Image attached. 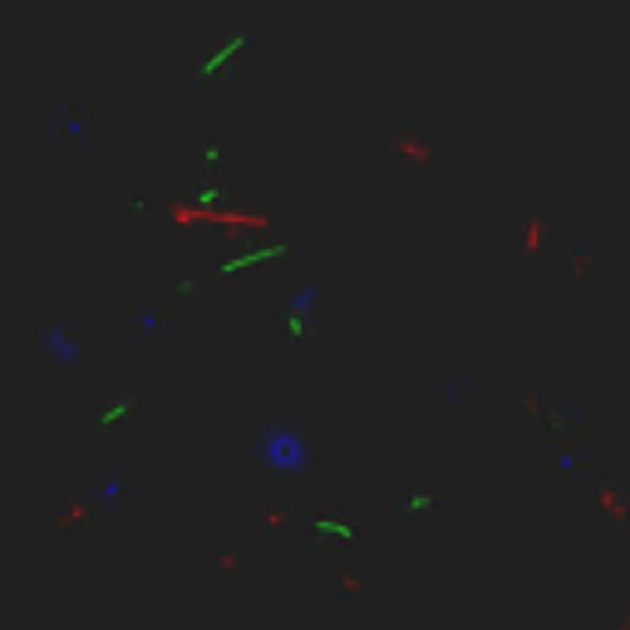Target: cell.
Returning a JSON list of instances; mask_svg holds the SVG:
<instances>
[{"mask_svg": "<svg viewBox=\"0 0 630 630\" xmlns=\"http://www.w3.org/2000/svg\"><path fill=\"white\" fill-rule=\"evenodd\" d=\"M252 453H256V463H261L266 472H276V478H295V472L311 468V439H305V429L295 419L261 423Z\"/></svg>", "mask_w": 630, "mask_h": 630, "instance_id": "1", "label": "cell"}, {"mask_svg": "<svg viewBox=\"0 0 630 630\" xmlns=\"http://www.w3.org/2000/svg\"><path fill=\"white\" fill-rule=\"evenodd\" d=\"M35 345H39L49 370H79V364H84V340H79V330L69 320H45L35 335Z\"/></svg>", "mask_w": 630, "mask_h": 630, "instance_id": "2", "label": "cell"}, {"mask_svg": "<svg viewBox=\"0 0 630 630\" xmlns=\"http://www.w3.org/2000/svg\"><path fill=\"white\" fill-rule=\"evenodd\" d=\"M320 285L315 281H305V285H295L291 295H285V315H291L295 325H305V320H315V311H320Z\"/></svg>", "mask_w": 630, "mask_h": 630, "instance_id": "3", "label": "cell"}, {"mask_svg": "<svg viewBox=\"0 0 630 630\" xmlns=\"http://www.w3.org/2000/svg\"><path fill=\"white\" fill-rule=\"evenodd\" d=\"M124 498H128V478H124V472H104V478L94 482V508H118Z\"/></svg>", "mask_w": 630, "mask_h": 630, "instance_id": "4", "label": "cell"}, {"mask_svg": "<svg viewBox=\"0 0 630 630\" xmlns=\"http://www.w3.org/2000/svg\"><path fill=\"white\" fill-rule=\"evenodd\" d=\"M133 330H138V340H158V335L167 330V315L158 311V305H143V311H138V320H133Z\"/></svg>", "mask_w": 630, "mask_h": 630, "instance_id": "5", "label": "cell"}, {"mask_svg": "<svg viewBox=\"0 0 630 630\" xmlns=\"http://www.w3.org/2000/svg\"><path fill=\"white\" fill-rule=\"evenodd\" d=\"M55 133H65L69 143H79V138L89 133V124H84V118H74V114H65V118H55Z\"/></svg>", "mask_w": 630, "mask_h": 630, "instance_id": "6", "label": "cell"}, {"mask_svg": "<svg viewBox=\"0 0 630 630\" xmlns=\"http://www.w3.org/2000/svg\"><path fill=\"white\" fill-rule=\"evenodd\" d=\"M576 468H581V458H576V453H557V472H561V478H576Z\"/></svg>", "mask_w": 630, "mask_h": 630, "instance_id": "7", "label": "cell"}, {"mask_svg": "<svg viewBox=\"0 0 630 630\" xmlns=\"http://www.w3.org/2000/svg\"><path fill=\"white\" fill-rule=\"evenodd\" d=\"M468 389H472L468 380H448V399H453V404H458V399H468Z\"/></svg>", "mask_w": 630, "mask_h": 630, "instance_id": "8", "label": "cell"}]
</instances>
